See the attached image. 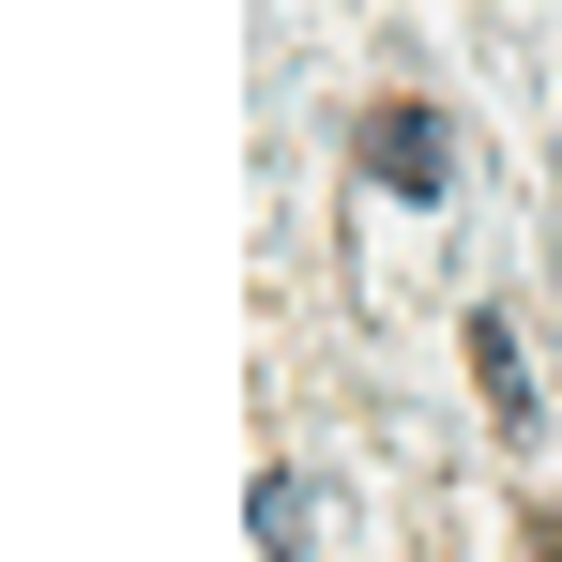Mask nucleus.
I'll list each match as a JSON object with an SVG mask.
<instances>
[{"mask_svg": "<svg viewBox=\"0 0 562 562\" xmlns=\"http://www.w3.org/2000/svg\"><path fill=\"white\" fill-rule=\"evenodd\" d=\"M366 168H380L395 198H441V183H457V122H426V106H380V122H366Z\"/></svg>", "mask_w": 562, "mask_h": 562, "instance_id": "1", "label": "nucleus"}, {"mask_svg": "<svg viewBox=\"0 0 562 562\" xmlns=\"http://www.w3.org/2000/svg\"><path fill=\"white\" fill-rule=\"evenodd\" d=\"M548 562H562V548H548Z\"/></svg>", "mask_w": 562, "mask_h": 562, "instance_id": "2", "label": "nucleus"}]
</instances>
